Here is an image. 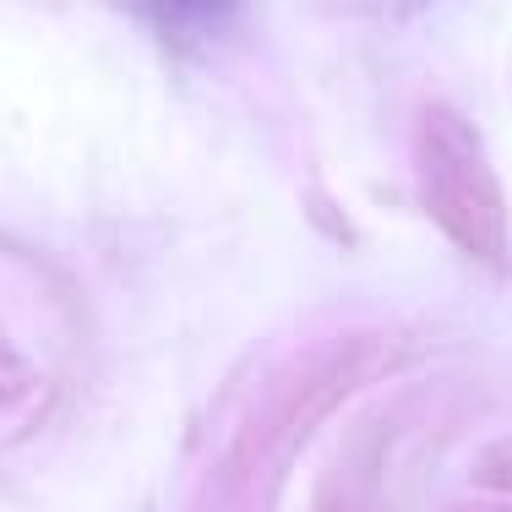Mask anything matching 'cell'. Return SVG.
Returning <instances> with one entry per match:
<instances>
[{"mask_svg":"<svg viewBox=\"0 0 512 512\" xmlns=\"http://www.w3.org/2000/svg\"><path fill=\"white\" fill-rule=\"evenodd\" d=\"M420 153H425V202L447 229L463 240L469 251H496L502 246V197L496 180L480 158V142H469L463 120L431 109L420 131Z\"/></svg>","mask_w":512,"mask_h":512,"instance_id":"6da1fadb","label":"cell"},{"mask_svg":"<svg viewBox=\"0 0 512 512\" xmlns=\"http://www.w3.org/2000/svg\"><path fill=\"white\" fill-rule=\"evenodd\" d=\"M153 11L164 17V28L180 33H218L240 11V0H153Z\"/></svg>","mask_w":512,"mask_h":512,"instance_id":"7a4b0ae2","label":"cell"}]
</instances>
